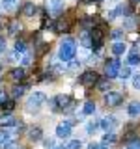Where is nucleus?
Listing matches in <instances>:
<instances>
[{"instance_id": "nucleus-46", "label": "nucleus", "mask_w": 140, "mask_h": 149, "mask_svg": "<svg viewBox=\"0 0 140 149\" xmlns=\"http://www.w3.org/2000/svg\"><path fill=\"white\" fill-rule=\"evenodd\" d=\"M54 149H64V147H54Z\"/></svg>"}, {"instance_id": "nucleus-21", "label": "nucleus", "mask_w": 140, "mask_h": 149, "mask_svg": "<svg viewBox=\"0 0 140 149\" xmlns=\"http://www.w3.org/2000/svg\"><path fill=\"white\" fill-rule=\"evenodd\" d=\"M82 112H84L86 116H92L93 112H95V102H93V101H86V102H84Z\"/></svg>"}, {"instance_id": "nucleus-4", "label": "nucleus", "mask_w": 140, "mask_h": 149, "mask_svg": "<svg viewBox=\"0 0 140 149\" xmlns=\"http://www.w3.org/2000/svg\"><path fill=\"white\" fill-rule=\"evenodd\" d=\"M50 104H52V110H71L73 99L69 95H56L50 101Z\"/></svg>"}, {"instance_id": "nucleus-32", "label": "nucleus", "mask_w": 140, "mask_h": 149, "mask_svg": "<svg viewBox=\"0 0 140 149\" xmlns=\"http://www.w3.org/2000/svg\"><path fill=\"white\" fill-rule=\"evenodd\" d=\"M127 149H140V140L136 138V140H134V142H131L129 146H127Z\"/></svg>"}, {"instance_id": "nucleus-24", "label": "nucleus", "mask_w": 140, "mask_h": 149, "mask_svg": "<svg viewBox=\"0 0 140 149\" xmlns=\"http://www.w3.org/2000/svg\"><path fill=\"white\" fill-rule=\"evenodd\" d=\"M95 86H97V90H99V91H106V90H108V86H110V80H108V78H105V80H97Z\"/></svg>"}, {"instance_id": "nucleus-20", "label": "nucleus", "mask_w": 140, "mask_h": 149, "mask_svg": "<svg viewBox=\"0 0 140 149\" xmlns=\"http://www.w3.org/2000/svg\"><path fill=\"white\" fill-rule=\"evenodd\" d=\"M134 26H136V17H134V15H127V19H125V22H123V28H125V30H133Z\"/></svg>"}, {"instance_id": "nucleus-34", "label": "nucleus", "mask_w": 140, "mask_h": 149, "mask_svg": "<svg viewBox=\"0 0 140 149\" xmlns=\"http://www.w3.org/2000/svg\"><path fill=\"white\" fill-rule=\"evenodd\" d=\"M97 127H99V123H90V125H88V132H95V130H97Z\"/></svg>"}, {"instance_id": "nucleus-10", "label": "nucleus", "mask_w": 140, "mask_h": 149, "mask_svg": "<svg viewBox=\"0 0 140 149\" xmlns=\"http://www.w3.org/2000/svg\"><path fill=\"white\" fill-rule=\"evenodd\" d=\"M24 77H26V71L22 67H15V69H11V71H9V78H11L13 82L24 80Z\"/></svg>"}, {"instance_id": "nucleus-3", "label": "nucleus", "mask_w": 140, "mask_h": 149, "mask_svg": "<svg viewBox=\"0 0 140 149\" xmlns=\"http://www.w3.org/2000/svg\"><path fill=\"white\" fill-rule=\"evenodd\" d=\"M103 41H105V32L103 28H92L90 30V49L92 50H99L103 47Z\"/></svg>"}, {"instance_id": "nucleus-9", "label": "nucleus", "mask_w": 140, "mask_h": 149, "mask_svg": "<svg viewBox=\"0 0 140 149\" xmlns=\"http://www.w3.org/2000/svg\"><path fill=\"white\" fill-rule=\"evenodd\" d=\"M54 32H58V34H64V32H69L71 30V21H69L67 17H60L58 21L54 22Z\"/></svg>"}, {"instance_id": "nucleus-1", "label": "nucleus", "mask_w": 140, "mask_h": 149, "mask_svg": "<svg viewBox=\"0 0 140 149\" xmlns=\"http://www.w3.org/2000/svg\"><path fill=\"white\" fill-rule=\"evenodd\" d=\"M75 54H77V45H75V41L71 37L64 39L62 45H60V60H62V62H71L75 58Z\"/></svg>"}, {"instance_id": "nucleus-43", "label": "nucleus", "mask_w": 140, "mask_h": 149, "mask_svg": "<svg viewBox=\"0 0 140 149\" xmlns=\"http://www.w3.org/2000/svg\"><path fill=\"white\" fill-rule=\"evenodd\" d=\"M88 149H99V146H97V143H90V147Z\"/></svg>"}, {"instance_id": "nucleus-42", "label": "nucleus", "mask_w": 140, "mask_h": 149, "mask_svg": "<svg viewBox=\"0 0 140 149\" xmlns=\"http://www.w3.org/2000/svg\"><path fill=\"white\" fill-rule=\"evenodd\" d=\"M80 2L84 4V6H88V4H93V2H95V0H80Z\"/></svg>"}, {"instance_id": "nucleus-17", "label": "nucleus", "mask_w": 140, "mask_h": 149, "mask_svg": "<svg viewBox=\"0 0 140 149\" xmlns=\"http://www.w3.org/2000/svg\"><path fill=\"white\" fill-rule=\"evenodd\" d=\"M26 90H28V84H17V86L11 90L13 91V97H15V99H17V97H22Z\"/></svg>"}, {"instance_id": "nucleus-37", "label": "nucleus", "mask_w": 140, "mask_h": 149, "mask_svg": "<svg viewBox=\"0 0 140 149\" xmlns=\"http://www.w3.org/2000/svg\"><path fill=\"white\" fill-rule=\"evenodd\" d=\"M116 15H118V13H116V9H112V11L106 13V17H105V19H106V21H112V19H114Z\"/></svg>"}, {"instance_id": "nucleus-41", "label": "nucleus", "mask_w": 140, "mask_h": 149, "mask_svg": "<svg viewBox=\"0 0 140 149\" xmlns=\"http://www.w3.org/2000/svg\"><path fill=\"white\" fill-rule=\"evenodd\" d=\"M4 49H6V41H4V39H2V37H0V52H2V50H4Z\"/></svg>"}, {"instance_id": "nucleus-7", "label": "nucleus", "mask_w": 140, "mask_h": 149, "mask_svg": "<svg viewBox=\"0 0 140 149\" xmlns=\"http://www.w3.org/2000/svg\"><path fill=\"white\" fill-rule=\"evenodd\" d=\"M120 60H116V58H112L108 60V62L105 63V74H106V78H114V77H118V71H120Z\"/></svg>"}, {"instance_id": "nucleus-39", "label": "nucleus", "mask_w": 140, "mask_h": 149, "mask_svg": "<svg viewBox=\"0 0 140 149\" xmlns=\"http://www.w3.org/2000/svg\"><path fill=\"white\" fill-rule=\"evenodd\" d=\"M4 149H19V146H17V143H6Z\"/></svg>"}, {"instance_id": "nucleus-18", "label": "nucleus", "mask_w": 140, "mask_h": 149, "mask_svg": "<svg viewBox=\"0 0 140 149\" xmlns=\"http://www.w3.org/2000/svg\"><path fill=\"white\" fill-rule=\"evenodd\" d=\"M127 112H129V116H133V118H136V116L140 114V102L133 101V102H131V104H129Z\"/></svg>"}, {"instance_id": "nucleus-28", "label": "nucleus", "mask_w": 140, "mask_h": 149, "mask_svg": "<svg viewBox=\"0 0 140 149\" xmlns=\"http://www.w3.org/2000/svg\"><path fill=\"white\" fill-rule=\"evenodd\" d=\"M114 142H118V136H116V134H112V132H106L105 143H114Z\"/></svg>"}, {"instance_id": "nucleus-45", "label": "nucleus", "mask_w": 140, "mask_h": 149, "mask_svg": "<svg viewBox=\"0 0 140 149\" xmlns=\"http://www.w3.org/2000/svg\"><path fill=\"white\" fill-rule=\"evenodd\" d=\"M99 149H112V147H108V146H99Z\"/></svg>"}, {"instance_id": "nucleus-25", "label": "nucleus", "mask_w": 140, "mask_h": 149, "mask_svg": "<svg viewBox=\"0 0 140 149\" xmlns=\"http://www.w3.org/2000/svg\"><path fill=\"white\" fill-rule=\"evenodd\" d=\"M13 108H15V101H6V102L2 104V110L6 112V114H11Z\"/></svg>"}, {"instance_id": "nucleus-47", "label": "nucleus", "mask_w": 140, "mask_h": 149, "mask_svg": "<svg viewBox=\"0 0 140 149\" xmlns=\"http://www.w3.org/2000/svg\"><path fill=\"white\" fill-rule=\"evenodd\" d=\"M0 28H2V21H0Z\"/></svg>"}, {"instance_id": "nucleus-23", "label": "nucleus", "mask_w": 140, "mask_h": 149, "mask_svg": "<svg viewBox=\"0 0 140 149\" xmlns=\"http://www.w3.org/2000/svg\"><path fill=\"white\" fill-rule=\"evenodd\" d=\"M9 140H11V134H9L8 130H0V146L9 143Z\"/></svg>"}, {"instance_id": "nucleus-8", "label": "nucleus", "mask_w": 140, "mask_h": 149, "mask_svg": "<svg viewBox=\"0 0 140 149\" xmlns=\"http://www.w3.org/2000/svg\"><path fill=\"white\" fill-rule=\"evenodd\" d=\"M47 9H49L50 15L58 17L60 13L64 11V2L62 0H47Z\"/></svg>"}, {"instance_id": "nucleus-12", "label": "nucleus", "mask_w": 140, "mask_h": 149, "mask_svg": "<svg viewBox=\"0 0 140 149\" xmlns=\"http://www.w3.org/2000/svg\"><path fill=\"white\" fill-rule=\"evenodd\" d=\"M99 127H103L105 132H110V130L116 127V119L114 118H105V119L99 121Z\"/></svg>"}, {"instance_id": "nucleus-35", "label": "nucleus", "mask_w": 140, "mask_h": 149, "mask_svg": "<svg viewBox=\"0 0 140 149\" xmlns=\"http://www.w3.org/2000/svg\"><path fill=\"white\" fill-rule=\"evenodd\" d=\"M47 50H49V47L47 45H39V49H37V56H41V54H45Z\"/></svg>"}, {"instance_id": "nucleus-14", "label": "nucleus", "mask_w": 140, "mask_h": 149, "mask_svg": "<svg viewBox=\"0 0 140 149\" xmlns=\"http://www.w3.org/2000/svg\"><path fill=\"white\" fill-rule=\"evenodd\" d=\"M41 136H43V130L39 127H32L28 130V140H30V142H39Z\"/></svg>"}, {"instance_id": "nucleus-36", "label": "nucleus", "mask_w": 140, "mask_h": 149, "mask_svg": "<svg viewBox=\"0 0 140 149\" xmlns=\"http://www.w3.org/2000/svg\"><path fill=\"white\" fill-rule=\"evenodd\" d=\"M6 101H8V93L6 91H0V106H2Z\"/></svg>"}, {"instance_id": "nucleus-29", "label": "nucleus", "mask_w": 140, "mask_h": 149, "mask_svg": "<svg viewBox=\"0 0 140 149\" xmlns=\"http://www.w3.org/2000/svg\"><path fill=\"white\" fill-rule=\"evenodd\" d=\"M80 39H82V43H84V47H88V49H90V32H84Z\"/></svg>"}, {"instance_id": "nucleus-27", "label": "nucleus", "mask_w": 140, "mask_h": 149, "mask_svg": "<svg viewBox=\"0 0 140 149\" xmlns=\"http://www.w3.org/2000/svg\"><path fill=\"white\" fill-rule=\"evenodd\" d=\"M131 74V69L129 67H120V71H118V77L120 78H127Z\"/></svg>"}, {"instance_id": "nucleus-19", "label": "nucleus", "mask_w": 140, "mask_h": 149, "mask_svg": "<svg viewBox=\"0 0 140 149\" xmlns=\"http://www.w3.org/2000/svg\"><path fill=\"white\" fill-rule=\"evenodd\" d=\"M125 49H127V47H125V43H121V41H116V43L112 45V52H114L116 56L123 54V52H125Z\"/></svg>"}, {"instance_id": "nucleus-26", "label": "nucleus", "mask_w": 140, "mask_h": 149, "mask_svg": "<svg viewBox=\"0 0 140 149\" xmlns=\"http://www.w3.org/2000/svg\"><path fill=\"white\" fill-rule=\"evenodd\" d=\"M127 62L131 63V65H138L140 63V54H129V58H127Z\"/></svg>"}, {"instance_id": "nucleus-40", "label": "nucleus", "mask_w": 140, "mask_h": 149, "mask_svg": "<svg viewBox=\"0 0 140 149\" xmlns=\"http://www.w3.org/2000/svg\"><path fill=\"white\" fill-rule=\"evenodd\" d=\"M43 143H45V147H47V149H49V147H52V146H54V142H52V140H45V142H43Z\"/></svg>"}, {"instance_id": "nucleus-48", "label": "nucleus", "mask_w": 140, "mask_h": 149, "mask_svg": "<svg viewBox=\"0 0 140 149\" xmlns=\"http://www.w3.org/2000/svg\"><path fill=\"white\" fill-rule=\"evenodd\" d=\"M0 69H2V63H0Z\"/></svg>"}, {"instance_id": "nucleus-44", "label": "nucleus", "mask_w": 140, "mask_h": 149, "mask_svg": "<svg viewBox=\"0 0 140 149\" xmlns=\"http://www.w3.org/2000/svg\"><path fill=\"white\" fill-rule=\"evenodd\" d=\"M131 4H140V0H129Z\"/></svg>"}, {"instance_id": "nucleus-2", "label": "nucleus", "mask_w": 140, "mask_h": 149, "mask_svg": "<svg viewBox=\"0 0 140 149\" xmlns=\"http://www.w3.org/2000/svg\"><path fill=\"white\" fill-rule=\"evenodd\" d=\"M47 101V97H45V93H41V91H36L34 95H30L28 97V101H26V112L28 114H37L41 108V104Z\"/></svg>"}, {"instance_id": "nucleus-13", "label": "nucleus", "mask_w": 140, "mask_h": 149, "mask_svg": "<svg viewBox=\"0 0 140 149\" xmlns=\"http://www.w3.org/2000/svg\"><path fill=\"white\" fill-rule=\"evenodd\" d=\"M56 136H58V138H67V136H71V127H69V125H65V123L58 125V127H56Z\"/></svg>"}, {"instance_id": "nucleus-30", "label": "nucleus", "mask_w": 140, "mask_h": 149, "mask_svg": "<svg viewBox=\"0 0 140 149\" xmlns=\"http://www.w3.org/2000/svg\"><path fill=\"white\" fill-rule=\"evenodd\" d=\"M110 36H112V39H121V37H123V32L121 30H112Z\"/></svg>"}, {"instance_id": "nucleus-16", "label": "nucleus", "mask_w": 140, "mask_h": 149, "mask_svg": "<svg viewBox=\"0 0 140 149\" xmlns=\"http://www.w3.org/2000/svg\"><path fill=\"white\" fill-rule=\"evenodd\" d=\"M21 22L17 21V19H11L9 21V24H8V32H9V36H17L19 32H21Z\"/></svg>"}, {"instance_id": "nucleus-22", "label": "nucleus", "mask_w": 140, "mask_h": 149, "mask_svg": "<svg viewBox=\"0 0 140 149\" xmlns=\"http://www.w3.org/2000/svg\"><path fill=\"white\" fill-rule=\"evenodd\" d=\"M15 52H17V54H19V52H21V54L26 52V41H24V39H17V41H15Z\"/></svg>"}, {"instance_id": "nucleus-33", "label": "nucleus", "mask_w": 140, "mask_h": 149, "mask_svg": "<svg viewBox=\"0 0 140 149\" xmlns=\"http://www.w3.org/2000/svg\"><path fill=\"white\" fill-rule=\"evenodd\" d=\"M133 86L136 88V90H140V74H134L133 77Z\"/></svg>"}, {"instance_id": "nucleus-38", "label": "nucleus", "mask_w": 140, "mask_h": 149, "mask_svg": "<svg viewBox=\"0 0 140 149\" xmlns=\"http://www.w3.org/2000/svg\"><path fill=\"white\" fill-rule=\"evenodd\" d=\"M13 2H15V0H2V6L8 9V8H11V6H13Z\"/></svg>"}, {"instance_id": "nucleus-31", "label": "nucleus", "mask_w": 140, "mask_h": 149, "mask_svg": "<svg viewBox=\"0 0 140 149\" xmlns=\"http://www.w3.org/2000/svg\"><path fill=\"white\" fill-rule=\"evenodd\" d=\"M65 149H80V142H78V140H73V142H69V146Z\"/></svg>"}, {"instance_id": "nucleus-5", "label": "nucleus", "mask_w": 140, "mask_h": 149, "mask_svg": "<svg viewBox=\"0 0 140 149\" xmlns=\"http://www.w3.org/2000/svg\"><path fill=\"white\" fill-rule=\"evenodd\" d=\"M80 84L82 86H86V88H92V86H95L97 84V80H99V74H97L95 71H92V69H88V71H84L82 74H80Z\"/></svg>"}, {"instance_id": "nucleus-15", "label": "nucleus", "mask_w": 140, "mask_h": 149, "mask_svg": "<svg viewBox=\"0 0 140 149\" xmlns=\"http://www.w3.org/2000/svg\"><path fill=\"white\" fill-rule=\"evenodd\" d=\"M11 125H17V119L13 118L11 114L0 116V127H11Z\"/></svg>"}, {"instance_id": "nucleus-11", "label": "nucleus", "mask_w": 140, "mask_h": 149, "mask_svg": "<svg viewBox=\"0 0 140 149\" xmlns=\"http://www.w3.org/2000/svg\"><path fill=\"white\" fill-rule=\"evenodd\" d=\"M21 13L24 17H34V13H36V4L32 2V0H26L24 4H22V8H21Z\"/></svg>"}, {"instance_id": "nucleus-6", "label": "nucleus", "mask_w": 140, "mask_h": 149, "mask_svg": "<svg viewBox=\"0 0 140 149\" xmlns=\"http://www.w3.org/2000/svg\"><path fill=\"white\" fill-rule=\"evenodd\" d=\"M123 93L121 91H108L105 93V104L106 106H120L123 102Z\"/></svg>"}]
</instances>
